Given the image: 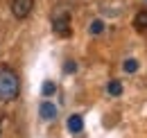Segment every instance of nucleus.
I'll return each mask as SVG.
<instances>
[{"label":"nucleus","mask_w":147,"mask_h":138,"mask_svg":"<svg viewBox=\"0 0 147 138\" xmlns=\"http://www.w3.org/2000/svg\"><path fill=\"white\" fill-rule=\"evenodd\" d=\"M20 91L18 75L11 68H2L0 70V102H11Z\"/></svg>","instance_id":"obj_1"},{"label":"nucleus","mask_w":147,"mask_h":138,"mask_svg":"<svg viewBox=\"0 0 147 138\" xmlns=\"http://www.w3.org/2000/svg\"><path fill=\"white\" fill-rule=\"evenodd\" d=\"M52 27L59 36H70V14L68 12H57L52 18Z\"/></svg>","instance_id":"obj_2"},{"label":"nucleus","mask_w":147,"mask_h":138,"mask_svg":"<svg viewBox=\"0 0 147 138\" xmlns=\"http://www.w3.org/2000/svg\"><path fill=\"white\" fill-rule=\"evenodd\" d=\"M32 9H34V0H14L11 2V14L18 18V20L27 18Z\"/></svg>","instance_id":"obj_3"},{"label":"nucleus","mask_w":147,"mask_h":138,"mask_svg":"<svg viewBox=\"0 0 147 138\" xmlns=\"http://www.w3.org/2000/svg\"><path fill=\"white\" fill-rule=\"evenodd\" d=\"M38 113H41V118H43V120H55V118H57V106L52 102H41Z\"/></svg>","instance_id":"obj_4"},{"label":"nucleus","mask_w":147,"mask_h":138,"mask_svg":"<svg viewBox=\"0 0 147 138\" xmlns=\"http://www.w3.org/2000/svg\"><path fill=\"white\" fill-rule=\"evenodd\" d=\"M68 129H70L73 134H79V131L84 129V120H82V116H77V113L70 116V118H68Z\"/></svg>","instance_id":"obj_5"},{"label":"nucleus","mask_w":147,"mask_h":138,"mask_svg":"<svg viewBox=\"0 0 147 138\" xmlns=\"http://www.w3.org/2000/svg\"><path fill=\"white\" fill-rule=\"evenodd\" d=\"M134 27L138 32H147V12H138L134 16Z\"/></svg>","instance_id":"obj_6"},{"label":"nucleus","mask_w":147,"mask_h":138,"mask_svg":"<svg viewBox=\"0 0 147 138\" xmlns=\"http://www.w3.org/2000/svg\"><path fill=\"white\" fill-rule=\"evenodd\" d=\"M102 32H104V20H100V18L93 20L91 23V34H102Z\"/></svg>","instance_id":"obj_7"},{"label":"nucleus","mask_w":147,"mask_h":138,"mask_svg":"<svg viewBox=\"0 0 147 138\" xmlns=\"http://www.w3.org/2000/svg\"><path fill=\"white\" fill-rule=\"evenodd\" d=\"M109 93L111 95H120V93H122V84H120V82H109Z\"/></svg>","instance_id":"obj_8"},{"label":"nucleus","mask_w":147,"mask_h":138,"mask_svg":"<svg viewBox=\"0 0 147 138\" xmlns=\"http://www.w3.org/2000/svg\"><path fill=\"white\" fill-rule=\"evenodd\" d=\"M41 91H43V95H45V97H48V95H55V91H57L55 82H45V84H43V88H41Z\"/></svg>","instance_id":"obj_9"},{"label":"nucleus","mask_w":147,"mask_h":138,"mask_svg":"<svg viewBox=\"0 0 147 138\" xmlns=\"http://www.w3.org/2000/svg\"><path fill=\"white\" fill-rule=\"evenodd\" d=\"M122 66H125V70H127V72H136V70H138V61H136V59H127Z\"/></svg>","instance_id":"obj_10"},{"label":"nucleus","mask_w":147,"mask_h":138,"mask_svg":"<svg viewBox=\"0 0 147 138\" xmlns=\"http://www.w3.org/2000/svg\"><path fill=\"white\" fill-rule=\"evenodd\" d=\"M63 70H66V72H75V70H77V66H75V61H66V66H63Z\"/></svg>","instance_id":"obj_11"},{"label":"nucleus","mask_w":147,"mask_h":138,"mask_svg":"<svg viewBox=\"0 0 147 138\" xmlns=\"http://www.w3.org/2000/svg\"><path fill=\"white\" fill-rule=\"evenodd\" d=\"M145 2H147V0H145Z\"/></svg>","instance_id":"obj_12"}]
</instances>
